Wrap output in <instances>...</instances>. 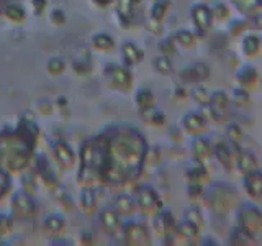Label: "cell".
<instances>
[{"label":"cell","mask_w":262,"mask_h":246,"mask_svg":"<svg viewBox=\"0 0 262 246\" xmlns=\"http://www.w3.org/2000/svg\"><path fill=\"white\" fill-rule=\"evenodd\" d=\"M106 141L110 168L105 177L112 182H125L136 177L147 154V145L141 133L131 127H118L113 130V135L106 136Z\"/></svg>","instance_id":"cell-1"},{"label":"cell","mask_w":262,"mask_h":246,"mask_svg":"<svg viewBox=\"0 0 262 246\" xmlns=\"http://www.w3.org/2000/svg\"><path fill=\"white\" fill-rule=\"evenodd\" d=\"M80 159H82V171H87L89 179L105 177L106 171L110 168L108 141H106V136L89 139V141L82 146Z\"/></svg>","instance_id":"cell-2"},{"label":"cell","mask_w":262,"mask_h":246,"mask_svg":"<svg viewBox=\"0 0 262 246\" xmlns=\"http://www.w3.org/2000/svg\"><path fill=\"white\" fill-rule=\"evenodd\" d=\"M234 200H237L236 192H233L231 189H228V187H218L213 191L208 205L213 209V212L218 213V215H226L229 209L234 205Z\"/></svg>","instance_id":"cell-3"},{"label":"cell","mask_w":262,"mask_h":246,"mask_svg":"<svg viewBox=\"0 0 262 246\" xmlns=\"http://www.w3.org/2000/svg\"><path fill=\"white\" fill-rule=\"evenodd\" d=\"M136 205H138V209L141 210V212H144V213H156L162 207V202L159 199L158 192H156L152 187L143 186L138 191Z\"/></svg>","instance_id":"cell-4"},{"label":"cell","mask_w":262,"mask_h":246,"mask_svg":"<svg viewBox=\"0 0 262 246\" xmlns=\"http://www.w3.org/2000/svg\"><path fill=\"white\" fill-rule=\"evenodd\" d=\"M237 223L239 228L254 235L262 230V213L256 207H244L237 215Z\"/></svg>","instance_id":"cell-5"},{"label":"cell","mask_w":262,"mask_h":246,"mask_svg":"<svg viewBox=\"0 0 262 246\" xmlns=\"http://www.w3.org/2000/svg\"><path fill=\"white\" fill-rule=\"evenodd\" d=\"M213 18H215V16H213L211 8L207 5L199 4L192 8V20H193L195 28L200 31V35H203V33H207L210 30Z\"/></svg>","instance_id":"cell-6"},{"label":"cell","mask_w":262,"mask_h":246,"mask_svg":"<svg viewBox=\"0 0 262 246\" xmlns=\"http://www.w3.org/2000/svg\"><path fill=\"white\" fill-rule=\"evenodd\" d=\"M123 236L128 244H149L151 236L147 228L139 223H128L123 228Z\"/></svg>","instance_id":"cell-7"},{"label":"cell","mask_w":262,"mask_h":246,"mask_svg":"<svg viewBox=\"0 0 262 246\" xmlns=\"http://www.w3.org/2000/svg\"><path fill=\"white\" fill-rule=\"evenodd\" d=\"M208 76H210V68L205 63H195L180 72V77H182L184 82H199V80H205Z\"/></svg>","instance_id":"cell-8"},{"label":"cell","mask_w":262,"mask_h":246,"mask_svg":"<svg viewBox=\"0 0 262 246\" xmlns=\"http://www.w3.org/2000/svg\"><path fill=\"white\" fill-rule=\"evenodd\" d=\"M12 203H13V210L16 213H20V215H25V217L31 215V213L35 212V209H36L35 200H33L31 197L27 192H23V191L16 192L13 195V202Z\"/></svg>","instance_id":"cell-9"},{"label":"cell","mask_w":262,"mask_h":246,"mask_svg":"<svg viewBox=\"0 0 262 246\" xmlns=\"http://www.w3.org/2000/svg\"><path fill=\"white\" fill-rule=\"evenodd\" d=\"M182 125H184L185 131H188V133L200 135L202 131L207 128V118H205L202 113L190 112L182 118Z\"/></svg>","instance_id":"cell-10"},{"label":"cell","mask_w":262,"mask_h":246,"mask_svg":"<svg viewBox=\"0 0 262 246\" xmlns=\"http://www.w3.org/2000/svg\"><path fill=\"white\" fill-rule=\"evenodd\" d=\"M100 223H102L103 232L113 236L121 228L120 227V213L115 209H105L100 213Z\"/></svg>","instance_id":"cell-11"},{"label":"cell","mask_w":262,"mask_h":246,"mask_svg":"<svg viewBox=\"0 0 262 246\" xmlns=\"http://www.w3.org/2000/svg\"><path fill=\"white\" fill-rule=\"evenodd\" d=\"M244 189L252 199L260 197L262 195V172L252 171V172H248V174H244Z\"/></svg>","instance_id":"cell-12"},{"label":"cell","mask_w":262,"mask_h":246,"mask_svg":"<svg viewBox=\"0 0 262 246\" xmlns=\"http://www.w3.org/2000/svg\"><path fill=\"white\" fill-rule=\"evenodd\" d=\"M110 80L113 87H117L120 90H128L131 87V82H133V77H131L128 69L115 66V68L110 69Z\"/></svg>","instance_id":"cell-13"},{"label":"cell","mask_w":262,"mask_h":246,"mask_svg":"<svg viewBox=\"0 0 262 246\" xmlns=\"http://www.w3.org/2000/svg\"><path fill=\"white\" fill-rule=\"evenodd\" d=\"M213 154L216 156V159L220 161L221 166L226 168L228 171H231L234 168V154H233L231 146H228L226 143H218L213 148Z\"/></svg>","instance_id":"cell-14"},{"label":"cell","mask_w":262,"mask_h":246,"mask_svg":"<svg viewBox=\"0 0 262 246\" xmlns=\"http://www.w3.org/2000/svg\"><path fill=\"white\" fill-rule=\"evenodd\" d=\"M234 168H237V171L243 172V174H248V172L257 171L259 164H257L256 156H254L252 153H249V151H244V153H239L236 156Z\"/></svg>","instance_id":"cell-15"},{"label":"cell","mask_w":262,"mask_h":246,"mask_svg":"<svg viewBox=\"0 0 262 246\" xmlns=\"http://www.w3.org/2000/svg\"><path fill=\"white\" fill-rule=\"evenodd\" d=\"M54 154L57 161H59L64 168H72L74 166V161H76V154H74L72 148L64 143V141H57L54 145Z\"/></svg>","instance_id":"cell-16"},{"label":"cell","mask_w":262,"mask_h":246,"mask_svg":"<svg viewBox=\"0 0 262 246\" xmlns=\"http://www.w3.org/2000/svg\"><path fill=\"white\" fill-rule=\"evenodd\" d=\"M236 79H237V84L243 89H249L256 86V82L259 80V74L257 71L252 68V66H244L239 71L236 72Z\"/></svg>","instance_id":"cell-17"},{"label":"cell","mask_w":262,"mask_h":246,"mask_svg":"<svg viewBox=\"0 0 262 246\" xmlns=\"http://www.w3.org/2000/svg\"><path fill=\"white\" fill-rule=\"evenodd\" d=\"M192 153L196 162H205L213 154V146L210 145L208 139L205 138H196L192 143Z\"/></svg>","instance_id":"cell-18"},{"label":"cell","mask_w":262,"mask_h":246,"mask_svg":"<svg viewBox=\"0 0 262 246\" xmlns=\"http://www.w3.org/2000/svg\"><path fill=\"white\" fill-rule=\"evenodd\" d=\"M176 223H174V218L169 212H161L156 215L154 218V230L156 233H159L161 236H167L172 230H174Z\"/></svg>","instance_id":"cell-19"},{"label":"cell","mask_w":262,"mask_h":246,"mask_svg":"<svg viewBox=\"0 0 262 246\" xmlns=\"http://www.w3.org/2000/svg\"><path fill=\"white\" fill-rule=\"evenodd\" d=\"M241 48L246 56H256V54H259L260 48H262L260 38L257 35H254V33H249V35L244 36Z\"/></svg>","instance_id":"cell-20"},{"label":"cell","mask_w":262,"mask_h":246,"mask_svg":"<svg viewBox=\"0 0 262 246\" xmlns=\"http://www.w3.org/2000/svg\"><path fill=\"white\" fill-rule=\"evenodd\" d=\"M138 4L139 0H117V12L120 15V18L126 22L133 18Z\"/></svg>","instance_id":"cell-21"},{"label":"cell","mask_w":262,"mask_h":246,"mask_svg":"<svg viewBox=\"0 0 262 246\" xmlns=\"http://www.w3.org/2000/svg\"><path fill=\"white\" fill-rule=\"evenodd\" d=\"M121 53L125 56V61L128 64H136L143 59V51L133 43H125L121 48Z\"/></svg>","instance_id":"cell-22"},{"label":"cell","mask_w":262,"mask_h":246,"mask_svg":"<svg viewBox=\"0 0 262 246\" xmlns=\"http://www.w3.org/2000/svg\"><path fill=\"white\" fill-rule=\"evenodd\" d=\"M136 209L135 200L128 195H120L117 197V202H115V210H117L120 215H131Z\"/></svg>","instance_id":"cell-23"},{"label":"cell","mask_w":262,"mask_h":246,"mask_svg":"<svg viewBox=\"0 0 262 246\" xmlns=\"http://www.w3.org/2000/svg\"><path fill=\"white\" fill-rule=\"evenodd\" d=\"M136 104L139 107V110L144 112V113L152 110V107H154V95H152L151 90H147V89L139 90L138 95H136Z\"/></svg>","instance_id":"cell-24"},{"label":"cell","mask_w":262,"mask_h":246,"mask_svg":"<svg viewBox=\"0 0 262 246\" xmlns=\"http://www.w3.org/2000/svg\"><path fill=\"white\" fill-rule=\"evenodd\" d=\"M229 105V97L225 90H216V92L211 94V98H210V107L211 109H215L218 112L223 113Z\"/></svg>","instance_id":"cell-25"},{"label":"cell","mask_w":262,"mask_h":246,"mask_svg":"<svg viewBox=\"0 0 262 246\" xmlns=\"http://www.w3.org/2000/svg\"><path fill=\"white\" fill-rule=\"evenodd\" d=\"M231 2L237 8V12L246 15V16H254V15H256V12L259 10L257 0H231Z\"/></svg>","instance_id":"cell-26"},{"label":"cell","mask_w":262,"mask_h":246,"mask_svg":"<svg viewBox=\"0 0 262 246\" xmlns=\"http://www.w3.org/2000/svg\"><path fill=\"white\" fill-rule=\"evenodd\" d=\"M169 7H170V0H156L151 7V18L154 22H161L166 16Z\"/></svg>","instance_id":"cell-27"},{"label":"cell","mask_w":262,"mask_h":246,"mask_svg":"<svg viewBox=\"0 0 262 246\" xmlns=\"http://www.w3.org/2000/svg\"><path fill=\"white\" fill-rule=\"evenodd\" d=\"M92 43L97 49H100V51H108V49L115 46L113 38L106 35V33H97V35H94Z\"/></svg>","instance_id":"cell-28"},{"label":"cell","mask_w":262,"mask_h":246,"mask_svg":"<svg viewBox=\"0 0 262 246\" xmlns=\"http://www.w3.org/2000/svg\"><path fill=\"white\" fill-rule=\"evenodd\" d=\"M176 230L179 232L180 236L187 238V240H195V238L199 236V230H200V228H196L195 225L190 223V221L184 220L182 223H179V225L176 227Z\"/></svg>","instance_id":"cell-29"},{"label":"cell","mask_w":262,"mask_h":246,"mask_svg":"<svg viewBox=\"0 0 262 246\" xmlns=\"http://www.w3.org/2000/svg\"><path fill=\"white\" fill-rule=\"evenodd\" d=\"M80 205L82 209H84L85 212H92L95 209L97 205V200H95V194L90 187H85L84 191H82L80 194Z\"/></svg>","instance_id":"cell-30"},{"label":"cell","mask_w":262,"mask_h":246,"mask_svg":"<svg viewBox=\"0 0 262 246\" xmlns=\"http://www.w3.org/2000/svg\"><path fill=\"white\" fill-rule=\"evenodd\" d=\"M154 64V68L158 72L164 74V76H167V74H172V63L167 56H159V57H156V59L152 61Z\"/></svg>","instance_id":"cell-31"},{"label":"cell","mask_w":262,"mask_h":246,"mask_svg":"<svg viewBox=\"0 0 262 246\" xmlns=\"http://www.w3.org/2000/svg\"><path fill=\"white\" fill-rule=\"evenodd\" d=\"M176 41L179 45H182L184 48H192L195 45V36H193V33L188 30H179L176 33Z\"/></svg>","instance_id":"cell-32"},{"label":"cell","mask_w":262,"mask_h":246,"mask_svg":"<svg viewBox=\"0 0 262 246\" xmlns=\"http://www.w3.org/2000/svg\"><path fill=\"white\" fill-rule=\"evenodd\" d=\"M226 136H228L229 143H231V145H239L243 141V138H244L243 130L237 127L236 123H231V125L226 128Z\"/></svg>","instance_id":"cell-33"},{"label":"cell","mask_w":262,"mask_h":246,"mask_svg":"<svg viewBox=\"0 0 262 246\" xmlns=\"http://www.w3.org/2000/svg\"><path fill=\"white\" fill-rule=\"evenodd\" d=\"M185 220L190 221V223L195 225L196 228H202L203 227V215L200 213V210L195 209V207L187 209V212H185Z\"/></svg>","instance_id":"cell-34"},{"label":"cell","mask_w":262,"mask_h":246,"mask_svg":"<svg viewBox=\"0 0 262 246\" xmlns=\"http://www.w3.org/2000/svg\"><path fill=\"white\" fill-rule=\"evenodd\" d=\"M5 15H7L10 20H13V22H21V20L25 18L23 8L18 7V5H15V4H10V5H7V7H5Z\"/></svg>","instance_id":"cell-35"},{"label":"cell","mask_w":262,"mask_h":246,"mask_svg":"<svg viewBox=\"0 0 262 246\" xmlns=\"http://www.w3.org/2000/svg\"><path fill=\"white\" fill-rule=\"evenodd\" d=\"M231 240H233L231 243H236V244H249L252 241V233L237 227V230H234V235Z\"/></svg>","instance_id":"cell-36"},{"label":"cell","mask_w":262,"mask_h":246,"mask_svg":"<svg viewBox=\"0 0 262 246\" xmlns=\"http://www.w3.org/2000/svg\"><path fill=\"white\" fill-rule=\"evenodd\" d=\"M205 177H207V169H205L203 162H196V166L188 171V179H190L192 182H200Z\"/></svg>","instance_id":"cell-37"},{"label":"cell","mask_w":262,"mask_h":246,"mask_svg":"<svg viewBox=\"0 0 262 246\" xmlns=\"http://www.w3.org/2000/svg\"><path fill=\"white\" fill-rule=\"evenodd\" d=\"M193 98H195V102L200 104L202 107H208L211 95H210V92L205 87H196L193 90Z\"/></svg>","instance_id":"cell-38"},{"label":"cell","mask_w":262,"mask_h":246,"mask_svg":"<svg viewBox=\"0 0 262 246\" xmlns=\"http://www.w3.org/2000/svg\"><path fill=\"white\" fill-rule=\"evenodd\" d=\"M46 228L49 230V232H59V230L64 228V220L61 217H57V215H51L49 218H46Z\"/></svg>","instance_id":"cell-39"},{"label":"cell","mask_w":262,"mask_h":246,"mask_svg":"<svg viewBox=\"0 0 262 246\" xmlns=\"http://www.w3.org/2000/svg\"><path fill=\"white\" fill-rule=\"evenodd\" d=\"M211 12H213V16H216L218 20H226L229 16V8L221 2H218L215 7H213Z\"/></svg>","instance_id":"cell-40"},{"label":"cell","mask_w":262,"mask_h":246,"mask_svg":"<svg viewBox=\"0 0 262 246\" xmlns=\"http://www.w3.org/2000/svg\"><path fill=\"white\" fill-rule=\"evenodd\" d=\"M48 71L57 76V74H61L64 71V61L59 59V57H53V59H49L48 63Z\"/></svg>","instance_id":"cell-41"},{"label":"cell","mask_w":262,"mask_h":246,"mask_svg":"<svg viewBox=\"0 0 262 246\" xmlns=\"http://www.w3.org/2000/svg\"><path fill=\"white\" fill-rule=\"evenodd\" d=\"M159 49L164 56H174L176 54V43L172 39H164L162 43L159 45Z\"/></svg>","instance_id":"cell-42"},{"label":"cell","mask_w":262,"mask_h":246,"mask_svg":"<svg viewBox=\"0 0 262 246\" xmlns=\"http://www.w3.org/2000/svg\"><path fill=\"white\" fill-rule=\"evenodd\" d=\"M233 95H234L236 104H246V102H249V92H248V89L237 87V89H234Z\"/></svg>","instance_id":"cell-43"},{"label":"cell","mask_w":262,"mask_h":246,"mask_svg":"<svg viewBox=\"0 0 262 246\" xmlns=\"http://www.w3.org/2000/svg\"><path fill=\"white\" fill-rule=\"evenodd\" d=\"M8 187H10V179H8V174L5 171L0 169V199L7 194Z\"/></svg>","instance_id":"cell-44"},{"label":"cell","mask_w":262,"mask_h":246,"mask_svg":"<svg viewBox=\"0 0 262 246\" xmlns=\"http://www.w3.org/2000/svg\"><path fill=\"white\" fill-rule=\"evenodd\" d=\"M244 30H248V23H246V20L237 18V20L231 22V33L233 35H241Z\"/></svg>","instance_id":"cell-45"},{"label":"cell","mask_w":262,"mask_h":246,"mask_svg":"<svg viewBox=\"0 0 262 246\" xmlns=\"http://www.w3.org/2000/svg\"><path fill=\"white\" fill-rule=\"evenodd\" d=\"M12 227H13V221H12L10 217H8V215H0V232H2V233L10 232Z\"/></svg>","instance_id":"cell-46"},{"label":"cell","mask_w":262,"mask_h":246,"mask_svg":"<svg viewBox=\"0 0 262 246\" xmlns=\"http://www.w3.org/2000/svg\"><path fill=\"white\" fill-rule=\"evenodd\" d=\"M149 112H151L149 121L154 123V125H162V123L166 121V117H164L162 112H159V110H149Z\"/></svg>","instance_id":"cell-47"},{"label":"cell","mask_w":262,"mask_h":246,"mask_svg":"<svg viewBox=\"0 0 262 246\" xmlns=\"http://www.w3.org/2000/svg\"><path fill=\"white\" fill-rule=\"evenodd\" d=\"M51 20H53V23H56V25H62V23L66 22L64 12L59 10V8H56V10L51 12Z\"/></svg>","instance_id":"cell-48"},{"label":"cell","mask_w":262,"mask_h":246,"mask_svg":"<svg viewBox=\"0 0 262 246\" xmlns=\"http://www.w3.org/2000/svg\"><path fill=\"white\" fill-rule=\"evenodd\" d=\"M33 7H35L36 12H41L46 7V0H33Z\"/></svg>","instance_id":"cell-49"},{"label":"cell","mask_w":262,"mask_h":246,"mask_svg":"<svg viewBox=\"0 0 262 246\" xmlns=\"http://www.w3.org/2000/svg\"><path fill=\"white\" fill-rule=\"evenodd\" d=\"M254 27L262 30V15H254Z\"/></svg>","instance_id":"cell-50"},{"label":"cell","mask_w":262,"mask_h":246,"mask_svg":"<svg viewBox=\"0 0 262 246\" xmlns=\"http://www.w3.org/2000/svg\"><path fill=\"white\" fill-rule=\"evenodd\" d=\"M94 4H97L98 7H106L112 4V0H94Z\"/></svg>","instance_id":"cell-51"},{"label":"cell","mask_w":262,"mask_h":246,"mask_svg":"<svg viewBox=\"0 0 262 246\" xmlns=\"http://www.w3.org/2000/svg\"><path fill=\"white\" fill-rule=\"evenodd\" d=\"M257 8H262V0H257Z\"/></svg>","instance_id":"cell-52"},{"label":"cell","mask_w":262,"mask_h":246,"mask_svg":"<svg viewBox=\"0 0 262 246\" xmlns=\"http://www.w3.org/2000/svg\"><path fill=\"white\" fill-rule=\"evenodd\" d=\"M260 43H262V36H260Z\"/></svg>","instance_id":"cell-53"}]
</instances>
